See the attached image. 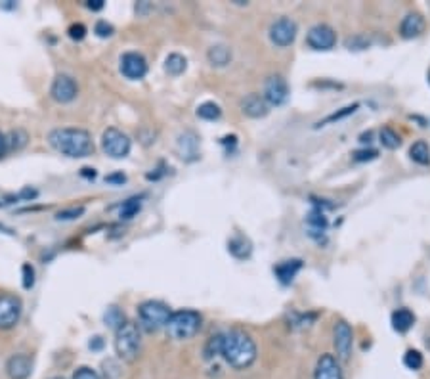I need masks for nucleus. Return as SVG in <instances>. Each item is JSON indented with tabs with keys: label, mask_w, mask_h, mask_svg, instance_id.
Here are the masks:
<instances>
[{
	"label": "nucleus",
	"mask_w": 430,
	"mask_h": 379,
	"mask_svg": "<svg viewBox=\"0 0 430 379\" xmlns=\"http://www.w3.org/2000/svg\"><path fill=\"white\" fill-rule=\"evenodd\" d=\"M220 356L235 370H245L256 361V343L243 329H230L222 334Z\"/></svg>",
	"instance_id": "obj_1"
},
{
	"label": "nucleus",
	"mask_w": 430,
	"mask_h": 379,
	"mask_svg": "<svg viewBox=\"0 0 430 379\" xmlns=\"http://www.w3.org/2000/svg\"><path fill=\"white\" fill-rule=\"evenodd\" d=\"M48 142H50V145L56 152L73 159L89 158V155L94 153L92 136H90L89 131H84V128H73V126H67V128H54V131L48 134Z\"/></svg>",
	"instance_id": "obj_2"
},
{
	"label": "nucleus",
	"mask_w": 430,
	"mask_h": 379,
	"mask_svg": "<svg viewBox=\"0 0 430 379\" xmlns=\"http://www.w3.org/2000/svg\"><path fill=\"white\" fill-rule=\"evenodd\" d=\"M201 314L196 312V310H176V312H172L171 318H169L166 331H169L172 339L186 341V339H191V337L201 329Z\"/></svg>",
	"instance_id": "obj_3"
},
{
	"label": "nucleus",
	"mask_w": 430,
	"mask_h": 379,
	"mask_svg": "<svg viewBox=\"0 0 430 379\" xmlns=\"http://www.w3.org/2000/svg\"><path fill=\"white\" fill-rule=\"evenodd\" d=\"M140 329L136 324L125 322L115 329V351L120 361L134 362L140 354Z\"/></svg>",
	"instance_id": "obj_4"
},
{
	"label": "nucleus",
	"mask_w": 430,
	"mask_h": 379,
	"mask_svg": "<svg viewBox=\"0 0 430 379\" xmlns=\"http://www.w3.org/2000/svg\"><path fill=\"white\" fill-rule=\"evenodd\" d=\"M172 310L161 301H146L140 304L138 320L140 326L146 331H157L161 328H166L169 318H171Z\"/></svg>",
	"instance_id": "obj_5"
},
{
	"label": "nucleus",
	"mask_w": 430,
	"mask_h": 379,
	"mask_svg": "<svg viewBox=\"0 0 430 379\" xmlns=\"http://www.w3.org/2000/svg\"><path fill=\"white\" fill-rule=\"evenodd\" d=\"M101 150L113 159L127 158L130 153V138L119 128H108L101 134Z\"/></svg>",
	"instance_id": "obj_6"
},
{
	"label": "nucleus",
	"mask_w": 430,
	"mask_h": 379,
	"mask_svg": "<svg viewBox=\"0 0 430 379\" xmlns=\"http://www.w3.org/2000/svg\"><path fill=\"white\" fill-rule=\"evenodd\" d=\"M23 304L19 297L4 293L0 295V329H12L21 318Z\"/></svg>",
	"instance_id": "obj_7"
},
{
	"label": "nucleus",
	"mask_w": 430,
	"mask_h": 379,
	"mask_svg": "<svg viewBox=\"0 0 430 379\" xmlns=\"http://www.w3.org/2000/svg\"><path fill=\"white\" fill-rule=\"evenodd\" d=\"M264 101L268 106H283L287 98H289V84L281 75L268 77L264 82Z\"/></svg>",
	"instance_id": "obj_8"
},
{
	"label": "nucleus",
	"mask_w": 430,
	"mask_h": 379,
	"mask_svg": "<svg viewBox=\"0 0 430 379\" xmlns=\"http://www.w3.org/2000/svg\"><path fill=\"white\" fill-rule=\"evenodd\" d=\"M306 43L310 48L319 52L331 50L336 45V33L333 27L325 26V23H317L306 35Z\"/></svg>",
	"instance_id": "obj_9"
},
{
	"label": "nucleus",
	"mask_w": 430,
	"mask_h": 379,
	"mask_svg": "<svg viewBox=\"0 0 430 379\" xmlns=\"http://www.w3.org/2000/svg\"><path fill=\"white\" fill-rule=\"evenodd\" d=\"M298 27L291 18H279L278 21H273L270 27V38L276 46H289L293 45V40L297 38Z\"/></svg>",
	"instance_id": "obj_10"
},
{
	"label": "nucleus",
	"mask_w": 430,
	"mask_h": 379,
	"mask_svg": "<svg viewBox=\"0 0 430 379\" xmlns=\"http://www.w3.org/2000/svg\"><path fill=\"white\" fill-rule=\"evenodd\" d=\"M120 73L130 79V81H140L147 73L146 57L138 52H127L120 57Z\"/></svg>",
	"instance_id": "obj_11"
},
{
	"label": "nucleus",
	"mask_w": 430,
	"mask_h": 379,
	"mask_svg": "<svg viewBox=\"0 0 430 379\" xmlns=\"http://www.w3.org/2000/svg\"><path fill=\"white\" fill-rule=\"evenodd\" d=\"M333 343H335V351H336V358L339 361H348L350 354H352V328L348 326V322L344 320H339L335 324V329H333Z\"/></svg>",
	"instance_id": "obj_12"
},
{
	"label": "nucleus",
	"mask_w": 430,
	"mask_h": 379,
	"mask_svg": "<svg viewBox=\"0 0 430 379\" xmlns=\"http://www.w3.org/2000/svg\"><path fill=\"white\" fill-rule=\"evenodd\" d=\"M79 94V87H77V82L73 77L69 75H57L52 82V89H50V96L57 104H69L73 101Z\"/></svg>",
	"instance_id": "obj_13"
},
{
	"label": "nucleus",
	"mask_w": 430,
	"mask_h": 379,
	"mask_svg": "<svg viewBox=\"0 0 430 379\" xmlns=\"http://www.w3.org/2000/svg\"><path fill=\"white\" fill-rule=\"evenodd\" d=\"M33 372V361L27 354H13L6 362V373L10 379H27Z\"/></svg>",
	"instance_id": "obj_14"
},
{
	"label": "nucleus",
	"mask_w": 430,
	"mask_h": 379,
	"mask_svg": "<svg viewBox=\"0 0 430 379\" xmlns=\"http://www.w3.org/2000/svg\"><path fill=\"white\" fill-rule=\"evenodd\" d=\"M314 379H344L342 378L341 366L333 354H322V358L317 361Z\"/></svg>",
	"instance_id": "obj_15"
},
{
	"label": "nucleus",
	"mask_w": 430,
	"mask_h": 379,
	"mask_svg": "<svg viewBox=\"0 0 430 379\" xmlns=\"http://www.w3.org/2000/svg\"><path fill=\"white\" fill-rule=\"evenodd\" d=\"M424 31V19L421 13H407L400 23V35L404 38H417Z\"/></svg>",
	"instance_id": "obj_16"
},
{
	"label": "nucleus",
	"mask_w": 430,
	"mask_h": 379,
	"mask_svg": "<svg viewBox=\"0 0 430 379\" xmlns=\"http://www.w3.org/2000/svg\"><path fill=\"white\" fill-rule=\"evenodd\" d=\"M241 109H243V114L253 117V119H260V117L268 115V104L260 94H249L245 100L241 101Z\"/></svg>",
	"instance_id": "obj_17"
},
{
	"label": "nucleus",
	"mask_w": 430,
	"mask_h": 379,
	"mask_svg": "<svg viewBox=\"0 0 430 379\" xmlns=\"http://www.w3.org/2000/svg\"><path fill=\"white\" fill-rule=\"evenodd\" d=\"M390 322H392L394 331H398V334H405V331H409L413 328V324H415V316L409 309H398L394 310L392 316H390Z\"/></svg>",
	"instance_id": "obj_18"
},
{
	"label": "nucleus",
	"mask_w": 430,
	"mask_h": 379,
	"mask_svg": "<svg viewBox=\"0 0 430 379\" xmlns=\"http://www.w3.org/2000/svg\"><path fill=\"white\" fill-rule=\"evenodd\" d=\"M300 268H302V260H283V263H279V265L276 266V276H278L281 284H291Z\"/></svg>",
	"instance_id": "obj_19"
},
{
	"label": "nucleus",
	"mask_w": 430,
	"mask_h": 379,
	"mask_svg": "<svg viewBox=\"0 0 430 379\" xmlns=\"http://www.w3.org/2000/svg\"><path fill=\"white\" fill-rule=\"evenodd\" d=\"M209 62L216 67H224V65H228L230 60H232V50H230L228 46L224 45H216L213 48H209Z\"/></svg>",
	"instance_id": "obj_20"
},
{
	"label": "nucleus",
	"mask_w": 430,
	"mask_h": 379,
	"mask_svg": "<svg viewBox=\"0 0 430 379\" xmlns=\"http://www.w3.org/2000/svg\"><path fill=\"white\" fill-rule=\"evenodd\" d=\"M228 249L235 259H247L251 251H253V247H251L249 240H245L243 236H235L234 240H230Z\"/></svg>",
	"instance_id": "obj_21"
},
{
	"label": "nucleus",
	"mask_w": 430,
	"mask_h": 379,
	"mask_svg": "<svg viewBox=\"0 0 430 379\" xmlns=\"http://www.w3.org/2000/svg\"><path fill=\"white\" fill-rule=\"evenodd\" d=\"M188 67V60L182 56V54H171V56H166L165 60V71L169 75L178 77L182 75L183 71Z\"/></svg>",
	"instance_id": "obj_22"
},
{
	"label": "nucleus",
	"mask_w": 430,
	"mask_h": 379,
	"mask_svg": "<svg viewBox=\"0 0 430 379\" xmlns=\"http://www.w3.org/2000/svg\"><path fill=\"white\" fill-rule=\"evenodd\" d=\"M27 136L26 131H21V128H16L12 133L6 134V153L8 152H19L21 148H26L27 145Z\"/></svg>",
	"instance_id": "obj_23"
},
{
	"label": "nucleus",
	"mask_w": 430,
	"mask_h": 379,
	"mask_svg": "<svg viewBox=\"0 0 430 379\" xmlns=\"http://www.w3.org/2000/svg\"><path fill=\"white\" fill-rule=\"evenodd\" d=\"M409 155L415 163L419 165H429L430 163V148L426 142L423 140H419L415 144L412 145V150H409Z\"/></svg>",
	"instance_id": "obj_24"
},
{
	"label": "nucleus",
	"mask_w": 430,
	"mask_h": 379,
	"mask_svg": "<svg viewBox=\"0 0 430 379\" xmlns=\"http://www.w3.org/2000/svg\"><path fill=\"white\" fill-rule=\"evenodd\" d=\"M220 115H222L220 106L215 104V101H205V104H201V106L197 108V117H199V119L216 121L220 119Z\"/></svg>",
	"instance_id": "obj_25"
},
{
	"label": "nucleus",
	"mask_w": 430,
	"mask_h": 379,
	"mask_svg": "<svg viewBox=\"0 0 430 379\" xmlns=\"http://www.w3.org/2000/svg\"><path fill=\"white\" fill-rule=\"evenodd\" d=\"M379 140H380V144L385 145L386 150H396V148H400V144H402V140H400L398 133H396L394 128H390V126L380 128Z\"/></svg>",
	"instance_id": "obj_26"
},
{
	"label": "nucleus",
	"mask_w": 430,
	"mask_h": 379,
	"mask_svg": "<svg viewBox=\"0 0 430 379\" xmlns=\"http://www.w3.org/2000/svg\"><path fill=\"white\" fill-rule=\"evenodd\" d=\"M140 209H142V197H130V199H127V202L120 205V219H125V221L134 219L140 213Z\"/></svg>",
	"instance_id": "obj_27"
},
{
	"label": "nucleus",
	"mask_w": 430,
	"mask_h": 379,
	"mask_svg": "<svg viewBox=\"0 0 430 379\" xmlns=\"http://www.w3.org/2000/svg\"><path fill=\"white\" fill-rule=\"evenodd\" d=\"M220 351H222V334H216L210 337L209 341H207L203 353H205V358H207V361H213L216 356H220Z\"/></svg>",
	"instance_id": "obj_28"
},
{
	"label": "nucleus",
	"mask_w": 430,
	"mask_h": 379,
	"mask_svg": "<svg viewBox=\"0 0 430 379\" xmlns=\"http://www.w3.org/2000/svg\"><path fill=\"white\" fill-rule=\"evenodd\" d=\"M103 320H106V326H109V328L113 329L119 328L120 324L127 322V320H125V314H123L117 307H109L108 312L103 314Z\"/></svg>",
	"instance_id": "obj_29"
},
{
	"label": "nucleus",
	"mask_w": 430,
	"mask_h": 379,
	"mask_svg": "<svg viewBox=\"0 0 430 379\" xmlns=\"http://www.w3.org/2000/svg\"><path fill=\"white\" fill-rule=\"evenodd\" d=\"M404 364L409 370H421L423 368V354L419 351H407L404 356Z\"/></svg>",
	"instance_id": "obj_30"
},
{
	"label": "nucleus",
	"mask_w": 430,
	"mask_h": 379,
	"mask_svg": "<svg viewBox=\"0 0 430 379\" xmlns=\"http://www.w3.org/2000/svg\"><path fill=\"white\" fill-rule=\"evenodd\" d=\"M84 215V207H71L60 211L56 215L57 221H75V219H81Z\"/></svg>",
	"instance_id": "obj_31"
},
{
	"label": "nucleus",
	"mask_w": 430,
	"mask_h": 379,
	"mask_svg": "<svg viewBox=\"0 0 430 379\" xmlns=\"http://www.w3.org/2000/svg\"><path fill=\"white\" fill-rule=\"evenodd\" d=\"M113 31H115L113 26H111V23H108L106 19H100V21H98V23H96V27H94V33L101 38L111 37V35H113Z\"/></svg>",
	"instance_id": "obj_32"
},
{
	"label": "nucleus",
	"mask_w": 430,
	"mask_h": 379,
	"mask_svg": "<svg viewBox=\"0 0 430 379\" xmlns=\"http://www.w3.org/2000/svg\"><path fill=\"white\" fill-rule=\"evenodd\" d=\"M21 270H23V287L31 290L33 285H35V268L27 263V265H23Z\"/></svg>",
	"instance_id": "obj_33"
},
{
	"label": "nucleus",
	"mask_w": 430,
	"mask_h": 379,
	"mask_svg": "<svg viewBox=\"0 0 430 379\" xmlns=\"http://www.w3.org/2000/svg\"><path fill=\"white\" fill-rule=\"evenodd\" d=\"M73 379H100V375H98V372L92 370V368L83 366L73 373Z\"/></svg>",
	"instance_id": "obj_34"
},
{
	"label": "nucleus",
	"mask_w": 430,
	"mask_h": 379,
	"mask_svg": "<svg viewBox=\"0 0 430 379\" xmlns=\"http://www.w3.org/2000/svg\"><path fill=\"white\" fill-rule=\"evenodd\" d=\"M67 33H69V37L73 38V40H83V38L86 37V27H84L83 23H73Z\"/></svg>",
	"instance_id": "obj_35"
},
{
	"label": "nucleus",
	"mask_w": 430,
	"mask_h": 379,
	"mask_svg": "<svg viewBox=\"0 0 430 379\" xmlns=\"http://www.w3.org/2000/svg\"><path fill=\"white\" fill-rule=\"evenodd\" d=\"M356 108H358V104H356V106H348V108H344V111H341V114H333V115H329V117H327V119L323 121V125H325V123H331V121H339V119H342V117H346V115H350V114H354Z\"/></svg>",
	"instance_id": "obj_36"
},
{
	"label": "nucleus",
	"mask_w": 430,
	"mask_h": 379,
	"mask_svg": "<svg viewBox=\"0 0 430 379\" xmlns=\"http://www.w3.org/2000/svg\"><path fill=\"white\" fill-rule=\"evenodd\" d=\"M377 158V152L375 150H361V152L354 153L356 161H371V159Z\"/></svg>",
	"instance_id": "obj_37"
},
{
	"label": "nucleus",
	"mask_w": 430,
	"mask_h": 379,
	"mask_svg": "<svg viewBox=\"0 0 430 379\" xmlns=\"http://www.w3.org/2000/svg\"><path fill=\"white\" fill-rule=\"evenodd\" d=\"M103 6H106L103 0H89V2H86V8L92 10V12H100V10H103Z\"/></svg>",
	"instance_id": "obj_38"
},
{
	"label": "nucleus",
	"mask_w": 430,
	"mask_h": 379,
	"mask_svg": "<svg viewBox=\"0 0 430 379\" xmlns=\"http://www.w3.org/2000/svg\"><path fill=\"white\" fill-rule=\"evenodd\" d=\"M106 182L123 184V182H127V177H125V175H123V172H117V175H111V177L106 178Z\"/></svg>",
	"instance_id": "obj_39"
},
{
	"label": "nucleus",
	"mask_w": 430,
	"mask_h": 379,
	"mask_svg": "<svg viewBox=\"0 0 430 379\" xmlns=\"http://www.w3.org/2000/svg\"><path fill=\"white\" fill-rule=\"evenodd\" d=\"M6 155V134L0 133V158Z\"/></svg>",
	"instance_id": "obj_40"
},
{
	"label": "nucleus",
	"mask_w": 430,
	"mask_h": 379,
	"mask_svg": "<svg viewBox=\"0 0 430 379\" xmlns=\"http://www.w3.org/2000/svg\"><path fill=\"white\" fill-rule=\"evenodd\" d=\"M101 345H103V341H101V337H94V341H90V348H94V351L101 348Z\"/></svg>",
	"instance_id": "obj_41"
},
{
	"label": "nucleus",
	"mask_w": 430,
	"mask_h": 379,
	"mask_svg": "<svg viewBox=\"0 0 430 379\" xmlns=\"http://www.w3.org/2000/svg\"><path fill=\"white\" fill-rule=\"evenodd\" d=\"M81 175H83V177H86V178H94L96 171H94V169H83V172H81Z\"/></svg>",
	"instance_id": "obj_42"
},
{
	"label": "nucleus",
	"mask_w": 430,
	"mask_h": 379,
	"mask_svg": "<svg viewBox=\"0 0 430 379\" xmlns=\"http://www.w3.org/2000/svg\"><path fill=\"white\" fill-rule=\"evenodd\" d=\"M52 379H65V378H52Z\"/></svg>",
	"instance_id": "obj_43"
},
{
	"label": "nucleus",
	"mask_w": 430,
	"mask_h": 379,
	"mask_svg": "<svg viewBox=\"0 0 430 379\" xmlns=\"http://www.w3.org/2000/svg\"><path fill=\"white\" fill-rule=\"evenodd\" d=\"M429 81H430V73H429Z\"/></svg>",
	"instance_id": "obj_44"
}]
</instances>
